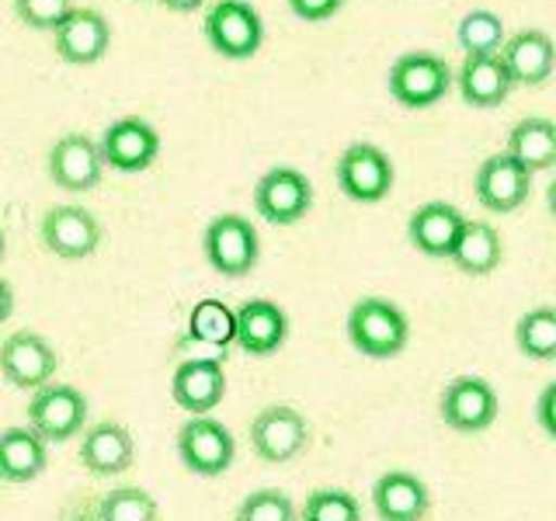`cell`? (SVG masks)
<instances>
[{"mask_svg":"<svg viewBox=\"0 0 556 521\" xmlns=\"http://www.w3.org/2000/svg\"><path fill=\"white\" fill-rule=\"evenodd\" d=\"M4 247L8 243H4V230H0V260H4Z\"/></svg>","mask_w":556,"mask_h":521,"instance_id":"cell-39","label":"cell"},{"mask_svg":"<svg viewBox=\"0 0 556 521\" xmlns=\"http://www.w3.org/2000/svg\"><path fill=\"white\" fill-rule=\"evenodd\" d=\"M39 237L49 254L63 260H84L98 254L104 230L98 216H91L80 205H52L39 223Z\"/></svg>","mask_w":556,"mask_h":521,"instance_id":"cell-10","label":"cell"},{"mask_svg":"<svg viewBox=\"0 0 556 521\" xmlns=\"http://www.w3.org/2000/svg\"><path fill=\"white\" fill-rule=\"evenodd\" d=\"M466 226V216L456 205L448 202H425L421 208H414V216L407 223V237L421 254L428 257H448L452 247Z\"/></svg>","mask_w":556,"mask_h":521,"instance_id":"cell-22","label":"cell"},{"mask_svg":"<svg viewBox=\"0 0 556 521\" xmlns=\"http://www.w3.org/2000/svg\"><path fill=\"white\" fill-rule=\"evenodd\" d=\"M529 188H532V174L518 161H511L508 153L486 156L473 178L477 202L486 208V213H501V216L515 213V208L529 199Z\"/></svg>","mask_w":556,"mask_h":521,"instance_id":"cell-16","label":"cell"},{"mask_svg":"<svg viewBox=\"0 0 556 521\" xmlns=\"http://www.w3.org/2000/svg\"><path fill=\"white\" fill-rule=\"evenodd\" d=\"M188 327H191V338H195V341L226 347V344H233L237 320H233V309L223 306L219 300H202L195 309H191Z\"/></svg>","mask_w":556,"mask_h":521,"instance_id":"cell-30","label":"cell"},{"mask_svg":"<svg viewBox=\"0 0 556 521\" xmlns=\"http://www.w3.org/2000/svg\"><path fill=\"white\" fill-rule=\"evenodd\" d=\"M303 521H362V508L355 494L327 486V491H313L303 504Z\"/></svg>","mask_w":556,"mask_h":521,"instance_id":"cell-31","label":"cell"},{"mask_svg":"<svg viewBox=\"0 0 556 521\" xmlns=\"http://www.w3.org/2000/svg\"><path fill=\"white\" fill-rule=\"evenodd\" d=\"M295 504L282 491H254L240 500L233 521H295Z\"/></svg>","mask_w":556,"mask_h":521,"instance_id":"cell-32","label":"cell"},{"mask_svg":"<svg viewBox=\"0 0 556 521\" xmlns=\"http://www.w3.org/2000/svg\"><path fill=\"white\" fill-rule=\"evenodd\" d=\"M202 31L205 42L226 60H251L265 46V22L248 0H216Z\"/></svg>","mask_w":556,"mask_h":521,"instance_id":"cell-5","label":"cell"},{"mask_svg":"<svg viewBox=\"0 0 556 521\" xmlns=\"http://www.w3.org/2000/svg\"><path fill=\"white\" fill-rule=\"evenodd\" d=\"M233 320H237L233 344H240L243 355L268 358L275 352H282V344L289 341V317H286V309L271 300L240 303Z\"/></svg>","mask_w":556,"mask_h":521,"instance_id":"cell-17","label":"cell"},{"mask_svg":"<svg viewBox=\"0 0 556 521\" xmlns=\"http://www.w3.org/2000/svg\"><path fill=\"white\" fill-rule=\"evenodd\" d=\"M515 344L526 358L553 361L556 358V306H535L515 327Z\"/></svg>","mask_w":556,"mask_h":521,"instance_id":"cell-27","label":"cell"},{"mask_svg":"<svg viewBox=\"0 0 556 521\" xmlns=\"http://www.w3.org/2000/svg\"><path fill=\"white\" fill-rule=\"evenodd\" d=\"M46 170H49V181L56 188L84 195V191H94L101 185L104 161H101L98 143L87 132H66L52 143L46 156Z\"/></svg>","mask_w":556,"mask_h":521,"instance_id":"cell-11","label":"cell"},{"mask_svg":"<svg viewBox=\"0 0 556 521\" xmlns=\"http://www.w3.org/2000/svg\"><path fill=\"white\" fill-rule=\"evenodd\" d=\"M56 352L52 344L35 334V330H14V334L0 344V376L17 390H39L56 376Z\"/></svg>","mask_w":556,"mask_h":521,"instance_id":"cell-13","label":"cell"},{"mask_svg":"<svg viewBox=\"0 0 556 521\" xmlns=\"http://www.w3.org/2000/svg\"><path fill=\"white\" fill-rule=\"evenodd\" d=\"M170 396L191 417L208 414L226 396V369L219 358H185L170 379Z\"/></svg>","mask_w":556,"mask_h":521,"instance_id":"cell-18","label":"cell"},{"mask_svg":"<svg viewBox=\"0 0 556 521\" xmlns=\"http://www.w3.org/2000/svg\"><path fill=\"white\" fill-rule=\"evenodd\" d=\"M87 424V396L70 382H46L28 399V428L42 442H70Z\"/></svg>","mask_w":556,"mask_h":521,"instance_id":"cell-4","label":"cell"},{"mask_svg":"<svg viewBox=\"0 0 556 521\" xmlns=\"http://www.w3.org/2000/svg\"><path fill=\"white\" fill-rule=\"evenodd\" d=\"M348 341L365 358H396L410 341L407 313L382 295H365L348 313Z\"/></svg>","mask_w":556,"mask_h":521,"instance_id":"cell-1","label":"cell"},{"mask_svg":"<svg viewBox=\"0 0 556 521\" xmlns=\"http://www.w3.org/2000/svg\"><path fill=\"white\" fill-rule=\"evenodd\" d=\"M456 39L466 56H494L504 46V22L494 11H469L459 22Z\"/></svg>","mask_w":556,"mask_h":521,"instance_id":"cell-29","label":"cell"},{"mask_svg":"<svg viewBox=\"0 0 556 521\" xmlns=\"http://www.w3.org/2000/svg\"><path fill=\"white\" fill-rule=\"evenodd\" d=\"M338 188L362 205L382 202L393 191V161L372 143H352L338 161Z\"/></svg>","mask_w":556,"mask_h":521,"instance_id":"cell-12","label":"cell"},{"mask_svg":"<svg viewBox=\"0 0 556 521\" xmlns=\"http://www.w3.org/2000/svg\"><path fill=\"white\" fill-rule=\"evenodd\" d=\"M49 466L46 442L31 428H4L0 431V476L11 483H31Z\"/></svg>","mask_w":556,"mask_h":521,"instance_id":"cell-25","label":"cell"},{"mask_svg":"<svg viewBox=\"0 0 556 521\" xmlns=\"http://www.w3.org/2000/svg\"><path fill=\"white\" fill-rule=\"evenodd\" d=\"M501 60H504V66H508L511 84L539 87V84H546L556 69V46L546 31L521 28L511 35V39H504Z\"/></svg>","mask_w":556,"mask_h":521,"instance_id":"cell-20","label":"cell"},{"mask_svg":"<svg viewBox=\"0 0 556 521\" xmlns=\"http://www.w3.org/2000/svg\"><path fill=\"white\" fill-rule=\"evenodd\" d=\"M456 74H452V66L434 56V52H404L393 66H390V94L396 104H404V109H431V104H439Z\"/></svg>","mask_w":556,"mask_h":521,"instance_id":"cell-3","label":"cell"},{"mask_svg":"<svg viewBox=\"0 0 556 521\" xmlns=\"http://www.w3.org/2000/svg\"><path fill=\"white\" fill-rule=\"evenodd\" d=\"M456 84L463 101L473 104V109H497L515 87L501 52H494V56H466L456 74Z\"/></svg>","mask_w":556,"mask_h":521,"instance_id":"cell-23","label":"cell"},{"mask_svg":"<svg viewBox=\"0 0 556 521\" xmlns=\"http://www.w3.org/2000/svg\"><path fill=\"white\" fill-rule=\"evenodd\" d=\"M0 480H4V476H0Z\"/></svg>","mask_w":556,"mask_h":521,"instance_id":"cell-40","label":"cell"},{"mask_svg":"<svg viewBox=\"0 0 556 521\" xmlns=\"http://www.w3.org/2000/svg\"><path fill=\"white\" fill-rule=\"evenodd\" d=\"M546 202H549V213L556 216V178H553V185L546 188Z\"/></svg>","mask_w":556,"mask_h":521,"instance_id":"cell-38","label":"cell"},{"mask_svg":"<svg viewBox=\"0 0 556 521\" xmlns=\"http://www.w3.org/2000/svg\"><path fill=\"white\" fill-rule=\"evenodd\" d=\"M11 317H14V289L8 278L0 275V327H4Z\"/></svg>","mask_w":556,"mask_h":521,"instance_id":"cell-36","label":"cell"},{"mask_svg":"<svg viewBox=\"0 0 556 521\" xmlns=\"http://www.w3.org/2000/svg\"><path fill=\"white\" fill-rule=\"evenodd\" d=\"M70 11H74V0H14L17 22L35 31H52Z\"/></svg>","mask_w":556,"mask_h":521,"instance_id":"cell-33","label":"cell"},{"mask_svg":"<svg viewBox=\"0 0 556 521\" xmlns=\"http://www.w3.org/2000/svg\"><path fill=\"white\" fill-rule=\"evenodd\" d=\"M178 456L188 473L195 476H223L237 459V439L223 421L208 414L191 417L178 431Z\"/></svg>","mask_w":556,"mask_h":521,"instance_id":"cell-6","label":"cell"},{"mask_svg":"<svg viewBox=\"0 0 556 521\" xmlns=\"http://www.w3.org/2000/svg\"><path fill=\"white\" fill-rule=\"evenodd\" d=\"M501 257H504V243H501V233L494 230L491 223L483 219H466L463 233L456 240V247H452L448 260L456 265L463 275H473V278H483L501 268Z\"/></svg>","mask_w":556,"mask_h":521,"instance_id":"cell-24","label":"cell"},{"mask_svg":"<svg viewBox=\"0 0 556 521\" xmlns=\"http://www.w3.org/2000/svg\"><path fill=\"white\" fill-rule=\"evenodd\" d=\"M251 445L257 452V459L268 466L292 462L295 456H303V448L309 445V424H306V417L289 404L265 407L251 421Z\"/></svg>","mask_w":556,"mask_h":521,"instance_id":"cell-7","label":"cell"},{"mask_svg":"<svg viewBox=\"0 0 556 521\" xmlns=\"http://www.w3.org/2000/svg\"><path fill=\"white\" fill-rule=\"evenodd\" d=\"M161 4H164L167 11H174V14H191V11L205 8L208 0H161Z\"/></svg>","mask_w":556,"mask_h":521,"instance_id":"cell-37","label":"cell"},{"mask_svg":"<svg viewBox=\"0 0 556 521\" xmlns=\"http://www.w3.org/2000/svg\"><path fill=\"white\" fill-rule=\"evenodd\" d=\"M112 42L109 17L94 8H74L63 22L52 28V49L70 66H91L98 63Z\"/></svg>","mask_w":556,"mask_h":521,"instance_id":"cell-15","label":"cell"},{"mask_svg":"<svg viewBox=\"0 0 556 521\" xmlns=\"http://www.w3.org/2000/svg\"><path fill=\"white\" fill-rule=\"evenodd\" d=\"M508 156L529 174L556 164V122L549 118H521L508 132Z\"/></svg>","mask_w":556,"mask_h":521,"instance_id":"cell-26","label":"cell"},{"mask_svg":"<svg viewBox=\"0 0 556 521\" xmlns=\"http://www.w3.org/2000/svg\"><path fill=\"white\" fill-rule=\"evenodd\" d=\"M205 260L223 278H248L261 260V237L251 219L237 213H223L202 233Z\"/></svg>","mask_w":556,"mask_h":521,"instance_id":"cell-2","label":"cell"},{"mask_svg":"<svg viewBox=\"0 0 556 521\" xmlns=\"http://www.w3.org/2000/svg\"><path fill=\"white\" fill-rule=\"evenodd\" d=\"M372 508L379 521H425L431 511L428 483L407 469H390L372 486Z\"/></svg>","mask_w":556,"mask_h":521,"instance_id":"cell-19","label":"cell"},{"mask_svg":"<svg viewBox=\"0 0 556 521\" xmlns=\"http://www.w3.org/2000/svg\"><path fill=\"white\" fill-rule=\"evenodd\" d=\"M254 208L271 226H295L313 208V185L295 167H271L254 185Z\"/></svg>","mask_w":556,"mask_h":521,"instance_id":"cell-9","label":"cell"},{"mask_svg":"<svg viewBox=\"0 0 556 521\" xmlns=\"http://www.w3.org/2000/svg\"><path fill=\"white\" fill-rule=\"evenodd\" d=\"M344 8V0H289V11L300 22H327Z\"/></svg>","mask_w":556,"mask_h":521,"instance_id":"cell-34","label":"cell"},{"mask_svg":"<svg viewBox=\"0 0 556 521\" xmlns=\"http://www.w3.org/2000/svg\"><path fill=\"white\" fill-rule=\"evenodd\" d=\"M161 508H156L153 494L143 486H118L109 491L94 504V521H156Z\"/></svg>","mask_w":556,"mask_h":521,"instance_id":"cell-28","label":"cell"},{"mask_svg":"<svg viewBox=\"0 0 556 521\" xmlns=\"http://www.w3.org/2000/svg\"><path fill=\"white\" fill-rule=\"evenodd\" d=\"M132 459H136L132 434L118 421H101L94 428H87L80 442V462L91 476H118L132 466Z\"/></svg>","mask_w":556,"mask_h":521,"instance_id":"cell-21","label":"cell"},{"mask_svg":"<svg viewBox=\"0 0 556 521\" xmlns=\"http://www.w3.org/2000/svg\"><path fill=\"white\" fill-rule=\"evenodd\" d=\"M98 150H101L104 167H115L122 174H139L156 161V153H161V132H156L147 118L129 115V118L112 122V126L101 132Z\"/></svg>","mask_w":556,"mask_h":521,"instance_id":"cell-14","label":"cell"},{"mask_svg":"<svg viewBox=\"0 0 556 521\" xmlns=\"http://www.w3.org/2000/svg\"><path fill=\"white\" fill-rule=\"evenodd\" d=\"M535 421H539V428L549 434V439H556V382H549V386L539 393V399H535Z\"/></svg>","mask_w":556,"mask_h":521,"instance_id":"cell-35","label":"cell"},{"mask_svg":"<svg viewBox=\"0 0 556 521\" xmlns=\"http://www.w3.org/2000/svg\"><path fill=\"white\" fill-rule=\"evenodd\" d=\"M497 410H501L497 390L480 376L452 379L442 390V399H439V414H442L445 428L459 431V434L486 431L497 421Z\"/></svg>","mask_w":556,"mask_h":521,"instance_id":"cell-8","label":"cell"}]
</instances>
